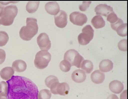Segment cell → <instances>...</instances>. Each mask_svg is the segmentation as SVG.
I'll return each instance as SVG.
<instances>
[{
  "instance_id": "obj_1",
  "label": "cell",
  "mask_w": 128,
  "mask_h": 99,
  "mask_svg": "<svg viewBox=\"0 0 128 99\" xmlns=\"http://www.w3.org/2000/svg\"><path fill=\"white\" fill-rule=\"evenodd\" d=\"M6 82L8 86V99H38V87L29 78L13 76Z\"/></svg>"
},
{
  "instance_id": "obj_2",
  "label": "cell",
  "mask_w": 128,
  "mask_h": 99,
  "mask_svg": "<svg viewBox=\"0 0 128 99\" xmlns=\"http://www.w3.org/2000/svg\"><path fill=\"white\" fill-rule=\"evenodd\" d=\"M37 22L36 18H26V26L22 27L19 32L20 36L22 39L26 41L30 40L37 34L38 30Z\"/></svg>"
},
{
  "instance_id": "obj_3",
  "label": "cell",
  "mask_w": 128,
  "mask_h": 99,
  "mask_svg": "<svg viewBox=\"0 0 128 99\" xmlns=\"http://www.w3.org/2000/svg\"><path fill=\"white\" fill-rule=\"evenodd\" d=\"M18 8L16 5L11 4L5 7L0 18V24L4 26H10L13 23L18 12Z\"/></svg>"
},
{
  "instance_id": "obj_4",
  "label": "cell",
  "mask_w": 128,
  "mask_h": 99,
  "mask_svg": "<svg viewBox=\"0 0 128 99\" xmlns=\"http://www.w3.org/2000/svg\"><path fill=\"white\" fill-rule=\"evenodd\" d=\"M51 56L47 51L41 50L36 54L34 64L36 68L40 69L46 68L50 62Z\"/></svg>"
},
{
  "instance_id": "obj_5",
  "label": "cell",
  "mask_w": 128,
  "mask_h": 99,
  "mask_svg": "<svg viewBox=\"0 0 128 99\" xmlns=\"http://www.w3.org/2000/svg\"><path fill=\"white\" fill-rule=\"evenodd\" d=\"M64 59L68 61L71 66H74L79 68H80L81 64L84 60L77 51L73 49L66 51L64 54Z\"/></svg>"
},
{
  "instance_id": "obj_6",
  "label": "cell",
  "mask_w": 128,
  "mask_h": 99,
  "mask_svg": "<svg viewBox=\"0 0 128 99\" xmlns=\"http://www.w3.org/2000/svg\"><path fill=\"white\" fill-rule=\"evenodd\" d=\"M82 32L78 35V40L80 44L85 45L88 44L93 38L94 30L90 25H87L82 28Z\"/></svg>"
},
{
  "instance_id": "obj_7",
  "label": "cell",
  "mask_w": 128,
  "mask_h": 99,
  "mask_svg": "<svg viewBox=\"0 0 128 99\" xmlns=\"http://www.w3.org/2000/svg\"><path fill=\"white\" fill-rule=\"evenodd\" d=\"M50 88V92L52 94L64 96L68 94L70 87L66 82H56L52 84Z\"/></svg>"
},
{
  "instance_id": "obj_8",
  "label": "cell",
  "mask_w": 128,
  "mask_h": 99,
  "mask_svg": "<svg viewBox=\"0 0 128 99\" xmlns=\"http://www.w3.org/2000/svg\"><path fill=\"white\" fill-rule=\"evenodd\" d=\"M70 19L74 24L82 26L86 23L88 18L85 14L78 12H74L70 14Z\"/></svg>"
},
{
  "instance_id": "obj_9",
  "label": "cell",
  "mask_w": 128,
  "mask_h": 99,
  "mask_svg": "<svg viewBox=\"0 0 128 99\" xmlns=\"http://www.w3.org/2000/svg\"><path fill=\"white\" fill-rule=\"evenodd\" d=\"M37 44L41 50L48 51L51 46L50 41L48 35L44 32L40 33L37 38Z\"/></svg>"
},
{
  "instance_id": "obj_10",
  "label": "cell",
  "mask_w": 128,
  "mask_h": 99,
  "mask_svg": "<svg viewBox=\"0 0 128 99\" xmlns=\"http://www.w3.org/2000/svg\"><path fill=\"white\" fill-rule=\"evenodd\" d=\"M54 22L56 25L60 28H63L66 25L67 22V15L64 11L61 10L54 16Z\"/></svg>"
},
{
  "instance_id": "obj_11",
  "label": "cell",
  "mask_w": 128,
  "mask_h": 99,
  "mask_svg": "<svg viewBox=\"0 0 128 99\" xmlns=\"http://www.w3.org/2000/svg\"><path fill=\"white\" fill-rule=\"evenodd\" d=\"M94 11L96 14L106 17L110 13L114 12L112 7L105 4L97 5L94 9Z\"/></svg>"
},
{
  "instance_id": "obj_12",
  "label": "cell",
  "mask_w": 128,
  "mask_h": 99,
  "mask_svg": "<svg viewBox=\"0 0 128 99\" xmlns=\"http://www.w3.org/2000/svg\"><path fill=\"white\" fill-rule=\"evenodd\" d=\"M45 8L47 12L52 15H56L60 11L59 5L56 1L48 2L45 6Z\"/></svg>"
},
{
  "instance_id": "obj_13",
  "label": "cell",
  "mask_w": 128,
  "mask_h": 99,
  "mask_svg": "<svg viewBox=\"0 0 128 99\" xmlns=\"http://www.w3.org/2000/svg\"><path fill=\"white\" fill-rule=\"evenodd\" d=\"M71 77L72 80L77 83H81L84 82L86 78L85 72L82 70L78 69L72 73Z\"/></svg>"
},
{
  "instance_id": "obj_14",
  "label": "cell",
  "mask_w": 128,
  "mask_h": 99,
  "mask_svg": "<svg viewBox=\"0 0 128 99\" xmlns=\"http://www.w3.org/2000/svg\"><path fill=\"white\" fill-rule=\"evenodd\" d=\"M109 88L112 92L116 94H119L123 90L124 86L120 81L114 80L110 83Z\"/></svg>"
},
{
  "instance_id": "obj_15",
  "label": "cell",
  "mask_w": 128,
  "mask_h": 99,
  "mask_svg": "<svg viewBox=\"0 0 128 99\" xmlns=\"http://www.w3.org/2000/svg\"><path fill=\"white\" fill-rule=\"evenodd\" d=\"M90 78L93 82L96 84H99L104 82L105 79V74L100 70H96L92 73Z\"/></svg>"
},
{
  "instance_id": "obj_16",
  "label": "cell",
  "mask_w": 128,
  "mask_h": 99,
  "mask_svg": "<svg viewBox=\"0 0 128 99\" xmlns=\"http://www.w3.org/2000/svg\"><path fill=\"white\" fill-rule=\"evenodd\" d=\"M12 67L14 71L18 72H22L26 69L27 65L26 62L21 60L14 61L12 63Z\"/></svg>"
},
{
  "instance_id": "obj_17",
  "label": "cell",
  "mask_w": 128,
  "mask_h": 99,
  "mask_svg": "<svg viewBox=\"0 0 128 99\" xmlns=\"http://www.w3.org/2000/svg\"><path fill=\"white\" fill-rule=\"evenodd\" d=\"M14 72L12 67H6L1 70L0 76L2 79L7 81L10 79L13 76Z\"/></svg>"
},
{
  "instance_id": "obj_18",
  "label": "cell",
  "mask_w": 128,
  "mask_h": 99,
  "mask_svg": "<svg viewBox=\"0 0 128 99\" xmlns=\"http://www.w3.org/2000/svg\"><path fill=\"white\" fill-rule=\"evenodd\" d=\"M113 63L110 60L105 59L102 60L99 65L100 70L103 72H108L112 70L113 68Z\"/></svg>"
},
{
  "instance_id": "obj_19",
  "label": "cell",
  "mask_w": 128,
  "mask_h": 99,
  "mask_svg": "<svg viewBox=\"0 0 128 99\" xmlns=\"http://www.w3.org/2000/svg\"><path fill=\"white\" fill-rule=\"evenodd\" d=\"M91 23L95 28L97 29L102 28L105 25V21L100 15L96 16L93 17L91 20Z\"/></svg>"
},
{
  "instance_id": "obj_20",
  "label": "cell",
  "mask_w": 128,
  "mask_h": 99,
  "mask_svg": "<svg viewBox=\"0 0 128 99\" xmlns=\"http://www.w3.org/2000/svg\"><path fill=\"white\" fill-rule=\"evenodd\" d=\"M80 68L86 73L90 74L92 72L93 69V63L90 60H84L81 64Z\"/></svg>"
},
{
  "instance_id": "obj_21",
  "label": "cell",
  "mask_w": 128,
  "mask_h": 99,
  "mask_svg": "<svg viewBox=\"0 0 128 99\" xmlns=\"http://www.w3.org/2000/svg\"><path fill=\"white\" fill-rule=\"evenodd\" d=\"M40 1H30L27 3L26 6V10L30 13H33L37 10L39 6Z\"/></svg>"
},
{
  "instance_id": "obj_22",
  "label": "cell",
  "mask_w": 128,
  "mask_h": 99,
  "mask_svg": "<svg viewBox=\"0 0 128 99\" xmlns=\"http://www.w3.org/2000/svg\"><path fill=\"white\" fill-rule=\"evenodd\" d=\"M52 94L48 90L44 89L40 90L38 95V99H50Z\"/></svg>"
},
{
  "instance_id": "obj_23",
  "label": "cell",
  "mask_w": 128,
  "mask_h": 99,
  "mask_svg": "<svg viewBox=\"0 0 128 99\" xmlns=\"http://www.w3.org/2000/svg\"><path fill=\"white\" fill-rule=\"evenodd\" d=\"M118 34L121 36H127V23H123L119 26L116 29Z\"/></svg>"
},
{
  "instance_id": "obj_24",
  "label": "cell",
  "mask_w": 128,
  "mask_h": 99,
  "mask_svg": "<svg viewBox=\"0 0 128 99\" xmlns=\"http://www.w3.org/2000/svg\"><path fill=\"white\" fill-rule=\"evenodd\" d=\"M56 82H59L58 79L57 77L54 76H48L45 80V84L47 87L50 88L52 84Z\"/></svg>"
},
{
  "instance_id": "obj_25",
  "label": "cell",
  "mask_w": 128,
  "mask_h": 99,
  "mask_svg": "<svg viewBox=\"0 0 128 99\" xmlns=\"http://www.w3.org/2000/svg\"><path fill=\"white\" fill-rule=\"evenodd\" d=\"M7 33L4 31H0V46H5L9 40Z\"/></svg>"
},
{
  "instance_id": "obj_26",
  "label": "cell",
  "mask_w": 128,
  "mask_h": 99,
  "mask_svg": "<svg viewBox=\"0 0 128 99\" xmlns=\"http://www.w3.org/2000/svg\"><path fill=\"white\" fill-rule=\"evenodd\" d=\"M71 66L67 60H64L60 62V68L62 72H67L70 71Z\"/></svg>"
},
{
  "instance_id": "obj_27",
  "label": "cell",
  "mask_w": 128,
  "mask_h": 99,
  "mask_svg": "<svg viewBox=\"0 0 128 99\" xmlns=\"http://www.w3.org/2000/svg\"><path fill=\"white\" fill-rule=\"evenodd\" d=\"M118 46L120 50L126 51L127 50V40L123 39L120 40L118 43Z\"/></svg>"
},
{
  "instance_id": "obj_28",
  "label": "cell",
  "mask_w": 128,
  "mask_h": 99,
  "mask_svg": "<svg viewBox=\"0 0 128 99\" xmlns=\"http://www.w3.org/2000/svg\"><path fill=\"white\" fill-rule=\"evenodd\" d=\"M107 17V20L111 24L115 23L117 21L118 18L114 12L109 14Z\"/></svg>"
},
{
  "instance_id": "obj_29",
  "label": "cell",
  "mask_w": 128,
  "mask_h": 99,
  "mask_svg": "<svg viewBox=\"0 0 128 99\" xmlns=\"http://www.w3.org/2000/svg\"><path fill=\"white\" fill-rule=\"evenodd\" d=\"M8 90V84L6 82L2 81L0 82V92L7 94Z\"/></svg>"
},
{
  "instance_id": "obj_30",
  "label": "cell",
  "mask_w": 128,
  "mask_h": 99,
  "mask_svg": "<svg viewBox=\"0 0 128 99\" xmlns=\"http://www.w3.org/2000/svg\"><path fill=\"white\" fill-rule=\"evenodd\" d=\"M91 2V1H83L82 4L79 6V7L80 10L82 11H86L89 7Z\"/></svg>"
},
{
  "instance_id": "obj_31",
  "label": "cell",
  "mask_w": 128,
  "mask_h": 99,
  "mask_svg": "<svg viewBox=\"0 0 128 99\" xmlns=\"http://www.w3.org/2000/svg\"><path fill=\"white\" fill-rule=\"evenodd\" d=\"M123 23V20L121 18H118L117 21L114 23L111 24L110 25L112 28L113 30L116 31L117 28Z\"/></svg>"
},
{
  "instance_id": "obj_32",
  "label": "cell",
  "mask_w": 128,
  "mask_h": 99,
  "mask_svg": "<svg viewBox=\"0 0 128 99\" xmlns=\"http://www.w3.org/2000/svg\"><path fill=\"white\" fill-rule=\"evenodd\" d=\"M6 57V53L5 51L0 49V64H2L4 61Z\"/></svg>"
},
{
  "instance_id": "obj_33",
  "label": "cell",
  "mask_w": 128,
  "mask_h": 99,
  "mask_svg": "<svg viewBox=\"0 0 128 99\" xmlns=\"http://www.w3.org/2000/svg\"><path fill=\"white\" fill-rule=\"evenodd\" d=\"M120 99H127V90H124L120 94Z\"/></svg>"
},
{
  "instance_id": "obj_34",
  "label": "cell",
  "mask_w": 128,
  "mask_h": 99,
  "mask_svg": "<svg viewBox=\"0 0 128 99\" xmlns=\"http://www.w3.org/2000/svg\"><path fill=\"white\" fill-rule=\"evenodd\" d=\"M0 99H8L7 94L4 93L0 92Z\"/></svg>"
},
{
  "instance_id": "obj_35",
  "label": "cell",
  "mask_w": 128,
  "mask_h": 99,
  "mask_svg": "<svg viewBox=\"0 0 128 99\" xmlns=\"http://www.w3.org/2000/svg\"><path fill=\"white\" fill-rule=\"evenodd\" d=\"M106 99H119L118 96L114 94H111Z\"/></svg>"
},
{
  "instance_id": "obj_36",
  "label": "cell",
  "mask_w": 128,
  "mask_h": 99,
  "mask_svg": "<svg viewBox=\"0 0 128 99\" xmlns=\"http://www.w3.org/2000/svg\"><path fill=\"white\" fill-rule=\"evenodd\" d=\"M5 7L3 4H0V17L2 16L3 12Z\"/></svg>"
},
{
  "instance_id": "obj_37",
  "label": "cell",
  "mask_w": 128,
  "mask_h": 99,
  "mask_svg": "<svg viewBox=\"0 0 128 99\" xmlns=\"http://www.w3.org/2000/svg\"><path fill=\"white\" fill-rule=\"evenodd\" d=\"M18 2L15 1H0V3L6 5L10 3H15Z\"/></svg>"
},
{
  "instance_id": "obj_38",
  "label": "cell",
  "mask_w": 128,
  "mask_h": 99,
  "mask_svg": "<svg viewBox=\"0 0 128 99\" xmlns=\"http://www.w3.org/2000/svg\"></svg>"
}]
</instances>
